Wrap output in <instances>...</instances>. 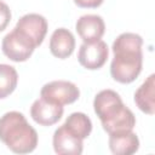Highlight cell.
Here are the masks:
<instances>
[{
  "mask_svg": "<svg viewBox=\"0 0 155 155\" xmlns=\"http://www.w3.org/2000/svg\"><path fill=\"white\" fill-rule=\"evenodd\" d=\"M104 0H74L75 5L82 8H96L103 4Z\"/></svg>",
  "mask_w": 155,
  "mask_h": 155,
  "instance_id": "obj_17",
  "label": "cell"
},
{
  "mask_svg": "<svg viewBox=\"0 0 155 155\" xmlns=\"http://www.w3.org/2000/svg\"><path fill=\"white\" fill-rule=\"evenodd\" d=\"M75 38L73 33L65 28L56 29L50 39V51L51 53L61 59H65L74 52Z\"/></svg>",
  "mask_w": 155,
  "mask_h": 155,
  "instance_id": "obj_11",
  "label": "cell"
},
{
  "mask_svg": "<svg viewBox=\"0 0 155 155\" xmlns=\"http://www.w3.org/2000/svg\"><path fill=\"white\" fill-rule=\"evenodd\" d=\"M18 74L15 67L0 64V99L10 96L17 87Z\"/></svg>",
  "mask_w": 155,
  "mask_h": 155,
  "instance_id": "obj_15",
  "label": "cell"
},
{
  "mask_svg": "<svg viewBox=\"0 0 155 155\" xmlns=\"http://www.w3.org/2000/svg\"><path fill=\"white\" fill-rule=\"evenodd\" d=\"M11 21V10L7 4L0 1V31H2Z\"/></svg>",
  "mask_w": 155,
  "mask_h": 155,
  "instance_id": "obj_16",
  "label": "cell"
},
{
  "mask_svg": "<svg viewBox=\"0 0 155 155\" xmlns=\"http://www.w3.org/2000/svg\"><path fill=\"white\" fill-rule=\"evenodd\" d=\"M0 140L16 154H28L38 145V133L19 111H7L0 117Z\"/></svg>",
  "mask_w": 155,
  "mask_h": 155,
  "instance_id": "obj_2",
  "label": "cell"
},
{
  "mask_svg": "<svg viewBox=\"0 0 155 155\" xmlns=\"http://www.w3.org/2000/svg\"><path fill=\"white\" fill-rule=\"evenodd\" d=\"M63 105L54 104L44 98H38L30 107L31 119L41 126H52L63 116Z\"/></svg>",
  "mask_w": 155,
  "mask_h": 155,
  "instance_id": "obj_8",
  "label": "cell"
},
{
  "mask_svg": "<svg viewBox=\"0 0 155 155\" xmlns=\"http://www.w3.org/2000/svg\"><path fill=\"white\" fill-rule=\"evenodd\" d=\"M109 149L115 155H132L139 149V139L132 131L109 134Z\"/></svg>",
  "mask_w": 155,
  "mask_h": 155,
  "instance_id": "obj_12",
  "label": "cell"
},
{
  "mask_svg": "<svg viewBox=\"0 0 155 155\" xmlns=\"http://www.w3.org/2000/svg\"><path fill=\"white\" fill-rule=\"evenodd\" d=\"M142 45L143 39L136 33H122L114 40L110 75L115 81L131 84L138 78L143 65Z\"/></svg>",
  "mask_w": 155,
  "mask_h": 155,
  "instance_id": "obj_1",
  "label": "cell"
},
{
  "mask_svg": "<svg viewBox=\"0 0 155 155\" xmlns=\"http://www.w3.org/2000/svg\"><path fill=\"white\" fill-rule=\"evenodd\" d=\"M75 29L84 42H93L104 35L105 23L98 15H84L76 21Z\"/></svg>",
  "mask_w": 155,
  "mask_h": 155,
  "instance_id": "obj_10",
  "label": "cell"
},
{
  "mask_svg": "<svg viewBox=\"0 0 155 155\" xmlns=\"http://www.w3.org/2000/svg\"><path fill=\"white\" fill-rule=\"evenodd\" d=\"M47 28L48 24L44 16L39 13H27L18 19L13 29L28 39L36 48L42 44L47 33Z\"/></svg>",
  "mask_w": 155,
  "mask_h": 155,
  "instance_id": "obj_4",
  "label": "cell"
},
{
  "mask_svg": "<svg viewBox=\"0 0 155 155\" xmlns=\"http://www.w3.org/2000/svg\"><path fill=\"white\" fill-rule=\"evenodd\" d=\"M52 144L54 151L59 155H80L84 149L82 139L76 137L64 125L54 131Z\"/></svg>",
  "mask_w": 155,
  "mask_h": 155,
  "instance_id": "obj_9",
  "label": "cell"
},
{
  "mask_svg": "<svg viewBox=\"0 0 155 155\" xmlns=\"http://www.w3.org/2000/svg\"><path fill=\"white\" fill-rule=\"evenodd\" d=\"M134 103L139 110L145 114L155 113V75L150 74L148 79L134 92Z\"/></svg>",
  "mask_w": 155,
  "mask_h": 155,
  "instance_id": "obj_13",
  "label": "cell"
},
{
  "mask_svg": "<svg viewBox=\"0 0 155 155\" xmlns=\"http://www.w3.org/2000/svg\"><path fill=\"white\" fill-rule=\"evenodd\" d=\"M125 107L120 94L113 90H102L93 99L94 113L102 124L117 115Z\"/></svg>",
  "mask_w": 155,
  "mask_h": 155,
  "instance_id": "obj_7",
  "label": "cell"
},
{
  "mask_svg": "<svg viewBox=\"0 0 155 155\" xmlns=\"http://www.w3.org/2000/svg\"><path fill=\"white\" fill-rule=\"evenodd\" d=\"M4 54L13 62H25L34 52L35 46L16 29L6 34L1 42Z\"/></svg>",
  "mask_w": 155,
  "mask_h": 155,
  "instance_id": "obj_5",
  "label": "cell"
},
{
  "mask_svg": "<svg viewBox=\"0 0 155 155\" xmlns=\"http://www.w3.org/2000/svg\"><path fill=\"white\" fill-rule=\"evenodd\" d=\"M108 54L109 48L103 40L84 42L79 48L78 61L84 68L88 70H97L105 64Z\"/></svg>",
  "mask_w": 155,
  "mask_h": 155,
  "instance_id": "obj_6",
  "label": "cell"
},
{
  "mask_svg": "<svg viewBox=\"0 0 155 155\" xmlns=\"http://www.w3.org/2000/svg\"><path fill=\"white\" fill-rule=\"evenodd\" d=\"M70 132H73L76 137L81 138L82 140L85 138H87L90 134H91V131H92V121L91 119L84 114V113H80V111H75V113H71L65 122L63 124Z\"/></svg>",
  "mask_w": 155,
  "mask_h": 155,
  "instance_id": "obj_14",
  "label": "cell"
},
{
  "mask_svg": "<svg viewBox=\"0 0 155 155\" xmlns=\"http://www.w3.org/2000/svg\"><path fill=\"white\" fill-rule=\"evenodd\" d=\"M40 97L54 104H71L80 97L79 87L67 80H54L45 84L40 91Z\"/></svg>",
  "mask_w": 155,
  "mask_h": 155,
  "instance_id": "obj_3",
  "label": "cell"
}]
</instances>
